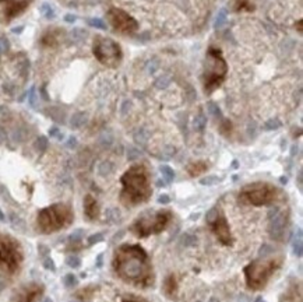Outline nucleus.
<instances>
[{"instance_id": "1", "label": "nucleus", "mask_w": 303, "mask_h": 302, "mask_svg": "<svg viewBox=\"0 0 303 302\" xmlns=\"http://www.w3.org/2000/svg\"><path fill=\"white\" fill-rule=\"evenodd\" d=\"M113 268L117 276L136 287H150L154 283L152 269L146 250L139 245H123L115 255Z\"/></svg>"}, {"instance_id": "26", "label": "nucleus", "mask_w": 303, "mask_h": 302, "mask_svg": "<svg viewBox=\"0 0 303 302\" xmlns=\"http://www.w3.org/2000/svg\"><path fill=\"white\" fill-rule=\"evenodd\" d=\"M101 241H104L102 234H94V235H91V237L88 238V244L95 245V244H98V242H101Z\"/></svg>"}, {"instance_id": "22", "label": "nucleus", "mask_w": 303, "mask_h": 302, "mask_svg": "<svg viewBox=\"0 0 303 302\" xmlns=\"http://www.w3.org/2000/svg\"><path fill=\"white\" fill-rule=\"evenodd\" d=\"M205 117L203 115V114H200L197 118H196V121H194V128L198 129V130H203L205 126Z\"/></svg>"}, {"instance_id": "3", "label": "nucleus", "mask_w": 303, "mask_h": 302, "mask_svg": "<svg viewBox=\"0 0 303 302\" xmlns=\"http://www.w3.org/2000/svg\"><path fill=\"white\" fill-rule=\"evenodd\" d=\"M227 71V62L222 58L221 51L217 48H210L207 53V67L204 73L205 93L211 94L220 87L225 80Z\"/></svg>"}, {"instance_id": "24", "label": "nucleus", "mask_w": 303, "mask_h": 302, "mask_svg": "<svg viewBox=\"0 0 303 302\" xmlns=\"http://www.w3.org/2000/svg\"><path fill=\"white\" fill-rule=\"evenodd\" d=\"M41 13L44 14V16H45V17H48V18H52L53 16H55V13H53L52 7L49 6V5H47V3H45V5H42Z\"/></svg>"}, {"instance_id": "34", "label": "nucleus", "mask_w": 303, "mask_h": 302, "mask_svg": "<svg viewBox=\"0 0 303 302\" xmlns=\"http://www.w3.org/2000/svg\"><path fill=\"white\" fill-rule=\"evenodd\" d=\"M36 145H38V148H41V150H45V147L48 145V140L45 137H39L38 141H36Z\"/></svg>"}, {"instance_id": "17", "label": "nucleus", "mask_w": 303, "mask_h": 302, "mask_svg": "<svg viewBox=\"0 0 303 302\" xmlns=\"http://www.w3.org/2000/svg\"><path fill=\"white\" fill-rule=\"evenodd\" d=\"M208 168V165L204 161H197V163L190 164L187 167V172L190 174V176H198V175L204 174L205 171Z\"/></svg>"}, {"instance_id": "9", "label": "nucleus", "mask_w": 303, "mask_h": 302, "mask_svg": "<svg viewBox=\"0 0 303 302\" xmlns=\"http://www.w3.org/2000/svg\"><path fill=\"white\" fill-rule=\"evenodd\" d=\"M106 17H108V21L111 23L113 29L120 32V34H133L139 29V23L122 9L112 7L106 13Z\"/></svg>"}, {"instance_id": "39", "label": "nucleus", "mask_w": 303, "mask_h": 302, "mask_svg": "<svg viewBox=\"0 0 303 302\" xmlns=\"http://www.w3.org/2000/svg\"><path fill=\"white\" fill-rule=\"evenodd\" d=\"M64 20H66L67 23H73V21L76 20V17H74V16H71V14H67V16L64 17Z\"/></svg>"}, {"instance_id": "40", "label": "nucleus", "mask_w": 303, "mask_h": 302, "mask_svg": "<svg viewBox=\"0 0 303 302\" xmlns=\"http://www.w3.org/2000/svg\"><path fill=\"white\" fill-rule=\"evenodd\" d=\"M297 29H299V32H302V20L297 21Z\"/></svg>"}, {"instance_id": "31", "label": "nucleus", "mask_w": 303, "mask_h": 302, "mask_svg": "<svg viewBox=\"0 0 303 302\" xmlns=\"http://www.w3.org/2000/svg\"><path fill=\"white\" fill-rule=\"evenodd\" d=\"M208 109H210V112L212 114V115H215V117H221V110H220V108H218L214 102H210V104H208Z\"/></svg>"}, {"instance_id": "25", "label": "nucleus", "mask_w": 303, "mask_h": 302, "mask_svg": "<svg viewBox=\"0 0 303 302\" xmlns=\"http://www.w3.org/2000/svg\"><path fill=\"white\" fill-rule=\"evenodd\" d=\"M81 123H84V115L82 114H77L71 119V126H74V128H78Z\"/></svg>"}, {"instance_id": "14", "label": "nucleus", "mask_w": 303, "mask_h": 302, "mask_svg": "<svg viewBox=\"0 0 303 302\" xmlns=\"http://www.w3.org/2000/svg\"><path fill=\"white\" fill-rule=\"evenodd\" d=\"M84 213L87 215L88 220H95L99 214V207L97 200L88 195L87 198L84 199Z\"/></svg>"}, {"instance_id": "33", "label": "nucleus", "mask_w": 303, "mask_h": 302, "mask_svg": "<svg viewBox=\"0 0 303 302\" xmlns=\"http://www.w3.org/2000/svg\"><path fill=\"white\" fill-rule=\"evenodd\" d=\"M217 182H220V179L217 178V176H208V178H205V179L201 180V183L203 185H214Z\"/></svg>"}, {"instance_id": "2", "label": "nucleus", "mask_w": 303, "mask_h": 302, "mask_svg": "<svg viewBox=\"0 0 303 302\" xmlns=\"http://www.w3.org/2000/svg\"><path fill=\"white\" fill-rule=\"evenodd\" d=\"M123 191L120 195L126 206H137L147 202L151 196L150 175L144 165H134L122 176Z\"/></svg>"}, {"instance_id": "41", "label": "nucleus", "mask_w": 303, "mask_h": 302, "mask_svg": "<svg viewBox=\"0 0 303 302\" xmlns=\"http://www.w3.org/2000/svg\"><path fill=\"white\" fill-rule=\"evenodd\" d=\"M256 302H266V301H263L262 298H258V299H257V301H256Z\"/></svg>"}, {"instance_id": "20", "label": "nucleus", "mask_w": 303, "mask_h": 302, "mask_svg": "<svg viewBox=\"0 0 303 302\" xmlns=\"http://www.w3.org/2000/svg\"><path fill=\"white\" fill-rule=\"evenodd\" d=\"M63 283H64V285L67 287V288H71V287H74V285H77L76 276H74V274H67V276H64Z\"/></svg>"}, {"instance_id": "6", "label": "nucleus", "mask_w": 303, "mask_h": 302, "mask_svg": "<svg viewBox=\"0 0 303 302\" xmlns=\"http://www.w3.org/2000/svg\"><path fill=\"white\" fill-rule=\"evenodd\" d=\"M278 191L277 187L270 183L257 182L251 185L245 186L239 195V200L245 204L251 206H267L271 204L277 198Z\"/></svg>"}, {"instance_id": "36", "label": "nucleus", "mask_w": 303, "mask_h": 302, "mask_svg": "<svg viewBox=\"0 0 303 302\" xmlns=\"http://www.w3.org/2000/svg\"><path fill=\"white\" fill-rule=\"evenodd\" d=\"M158 202L162 204H166V203H169L170 199L168 195H161V196H159V199H158Z\"/></svg>"}, {"instance_id": "38", "label": "nucleus", "mask_w": 303, "mask_h": 302, "mask_svg": "<svg viewBox=\"0 0 303 302\" xmlns=\"http://www.w3.org/2000/svg\"><path fill=\"white\" fill-rule=\"evenodd\" d=\"M122 302H147L146 299H141V298H127V299H123Z\"/></svg>"}, {"instance_id": "27", "label": "nucleus", "mask_w": 303, "mask_h": 302, "mask_svg": "<svg viewBox=\"0 0 303 302\" xmlns=\"http://www.w3.org/2000/svg\"><path fill=\"white\" fill-rule=\"evenodd\" d=\"M280 126H281V122L275 119V121H268V122L264 125V129H266V130H273V129H278Z\"/></svg>"}, {"instance_id": "8", "label": "nucleus", "mask_w": 303, "mask_h": 302, "mask_svg": "<svg viewBox=\"0 0 303 302\" xmlns=\"http://www.w3.org/2000/svg\"><path fill=\"white\" fill-rule=\"evenodd\" d=\"M93 53L99 63L109 66V67H115L122 60V49L116 42L112 41L111 38L95 36Z\"/></svg>"}, {"instance_id": "7", "label": "nucleus", "mask_w": 303, "mask_h": 302, "mask_svg": "<svg viewBox=\"0 0 303 302\" xmlns=\"http://www.w3.org/2000/svg\"><path fill=\"white\" fill-rule=\"evenodd\" d=\"M172 220V213L168 210H163V211H158L157 214L151 217H141L139 220L136 221L132 226V231L136 235H139L141 238L148 237L151 234H159L161 231H163L166 225L169 224V221Z\"/></svg>"}, {"instance_id": "30", "label": "nucleus", "mask_w": 303, "mask_h": 302, "mask_svg": "<svg viewBox=\"0 0 303 302\" xmlns=\"http://www.w3.org/2000/svg\"><path fill=\"white\" fill-rule=\"evenodd\" d=\"M44 266H45V269H48V270H52V272H55V263H53V260L48 256V257H45L44 259Z\"/></svg>"}, {"instance_id": "42", "label": "nucleus", "mask_w": 303, "mask_h": 302, "mask_svg": "<svg viewBox=\"0 0 303 302\" xmlns=\"http://www.w3.org/2000/svg\"><path fill=\"white\" fill-rule=\"evenodd\" d=\"M45 302H52V299H49V298H47V299H45Z\"/></svg>"}, {"instance_id": "11", "label": "nucleus", "mask_w": 303, "mask_h": 302, "mask_svg": "<svg viewBox=\"0 0 303 302\" xmlns=\"http://www.w3.org/2000/svg\"><path fill=\"white\" fill-rule=\"evenodd\" d=\"M31 0H0V23L9 24L27 10Z\"/></svg>"}, {"instance_id": "23", "label": "nucleus", "mask_w": 303, "mask_h": 302, "mask_svg": "<svg viewBox=\"0 0 303 302\" xmlns=\"http://www.w3.org/2000/svg\"><path fill=\"white\" fill-rule=\"evenodd\" d=\"M88 24H90L91 27H95V28H101V29L106 28V24L104 23L102 20H99V18H91V20H88Z\"/></svg>"}, {"instance_id": "15", "label": "nucleus", "mask_w": 303, "mask_h": 302, "mask_svg": "<svg viewBox=\"0 0 303 302\" xmlns=\"http://www.w3.org/2000/svg\"><path fill=\"white\" fill-rule=\"evenodd\" d=\"M176 291H178V281H176V277L174 274H170L168 279L165 280V283H163V294L170 298V299H174L176 295Z\"/></svg>"}, {"instance_id": "21", "label": "nucleus", "mask_w": 303, "mask_h": 302, "mask_svg": "<svg viewBox=\"0 0 303 302\" xmlns=\"http://www.w3.org/2000/svg\"><path fill=\"white\" fill-rule=\"evenodd\" d=\"M181 244L185 245V246H193L196 244V238L193 235H189V234H185L181 239Z\"/></svg>"}, {"instance_id": "10", "label": "nucleus", "mask_w": 303, "mask_h": 302, "mask_svg": "<svg viewBox=\"0 0 303 302\" xmlns=\"http://www.w3.org/2000/svg\"><path fill=\"white\" fill-rule=\"evenodd\" d=\"M21 261V253L18 252L17 246L12 239L0 238V268L6 269L9 272H14Z\"/></svg>"}, {"instance_id": "19", "label": "nucleus", "mask_w": 303, "mask_h": 302, "mask_svg": "<svg viewBox=\"0 0 303 302\" xmlns=\"http://www.w3.org/2000/svg\"><path fill=\"white\" fill-rule=\"evenodd\" d=\"M161 174L165 176V179L166 180H172L174 178H175V172H174V169L170 168V167H168V165L161 167Z\"/></svg>"}, {"instance_id": "16", "label": "nucleus", "mask_w": 303, "mask_h": 302, "mask_svg": "<svg viewBox=\"0 0 303 302\" xmlns=\"http://www.w3.org/2000/svg\"><path fill=\"white\" fill-rule=\"evenodd\" d=\"M59 32H55V31H48L47 34H44V36H42L41 40V44L44 45V47H48V48H52V47H56L59 44Z\"/></svg>"}, {"instance_id": "37", "label": "nucleus", "mask_w": 303, "mask_h": 302, "mask_svg": "<svg viewBox=\"0 0 303 302\" xmlns=\"http://www.w3.org/2000/svg\"><path fill=\"white\" fill-rule=\"evenodd\" d=\"M9 47V44H7V40H0V51L2 52H5Z\"/></svg>"}, {"instance_id": "29", "label": "nucleus", "mask_w": 303, "mask_h": 302, "mask_svg": "<svg viewBox=\"0 0 303 302\" xmlns=\"http://www.w3.org/2000/svg\"><path fill=\"white\" fill-rule=\"evenodd\" d=\"M300 235H302V234H300ZM300 235H299V238H297V244L296 242H295V245H293V246H295V255L296 256H299V257H300V256H302V238H300Z\"/></svg>"}, {"instance_id": "5", "label": "nucleus", "mask_w": 303, "mask_h": 302, "mask_svg": "<svg viewBox=\"0 0 303 302\" xmlns=\"http://www.w3.org/2000/svg\"><path fill=\"white\" fill-rule=\"evenodd\" d=\"M73 220L71 210L64 204H55L44 209L38 215V225L44 233H53L70 224Z\"/></svg>"}, {"instance_id": "32", "label": "nucleus", "mask_w": 303, "mask_h": 302, "mask_svg": "<svg viewBox=\"0 0 303 302\" xmlns=\"http://www.w3.org/2000/svg\"><path fill=\"white\" fill-rule=\"evenodd\" d=\"M67 265L73 269L80 268V259H77V257H69V259H67Z\"/></svg>"}, {"instance_id": "13", "label": "nucleus", "mask_w": 303, "mask_h": 302, "mask_svg": "<svg viewBox=\"0 0 303 302\" xmlns=\"http://www.w3.org/2000/svg\"><path fill=\"white\" fill-rule=\"evenodd\" d=\"M44 292V287L38 284H32L24 288L20 294H18L13 302H36L38 298L42 295Z\"/></svg>"}, {"instance_id": "28", "label": "nucleus", "mask_w": 303, "mask_h": 302, "mask_svg": "<svg viewBox=\"0 0 303 302\" xmlns=\"http://www.w3.org/2000/svg\"><path fill=\"white\" fill-rule=\"evenodd\" d=\"M225 21H227V12H225V10H221V12H220V16H218V20H217L215 23L217 28L221 27L222 24L225 23Z\"/></svg>"}, {"instance_id": "18", "label": "nucleus", "mask_w": 303, "mask_h": 302, "mask_svg": "<svg viewBox=\"0 0 303 302\" xmlns=\"http://www.w3.org/2000/svg\"><path fill=\"white\" fill-rule=\"evenodd\" d=\"M232 9L235 12H253L254 10V5L250 0H233Z\"/></svg>"}, {"instance_id": "4", "label": "nucleus", "mask_w": 303, "mask_h": 302, "mask_svg": "<svg viewBox=\"0 0 303 302\" xmlns=\"http://www.w3.org/2000/svg\"><path fill=\"white\" fill-rule=\"evenodd\" d=\"M280 260L270 259V260H256L245 268V277L247 287L251 290H262L266 287L270 277L280 268Z\"/></svg>"}, {"instance_id": "35", "label": "nucleus", "mask_w": 303, "mask_h": 302, "mask_svg": "<svg viewBox=\"0 0 303 302\" xmlns=\"http://www.w3.org/2000/svg\"><path fill=\"white\" fill-rule=\"evenodd\" d=\"M229 130H231V123H229V121H224L221 126V132L224 134H228Z\"/></svg>"}, {"instance_id": "12", "label": "nucleus", "mask_w": 303, "mask_h": 302, "mask_svg": "<svg viewBox=\"0 0 303 302\" xmlns=\"http://www.w3.org/2000/svg\"><path fill=\"white\" fill-rule=\"evenodd\" d=\"M211 230L212 233L215 234L217 238L220 239V242L225 246H231L233 244V238L232 234H231V230H229V225H228V221L225 218V215L218 211V214L214 220L210 222Z\"/></svg>"}]
</instances>
